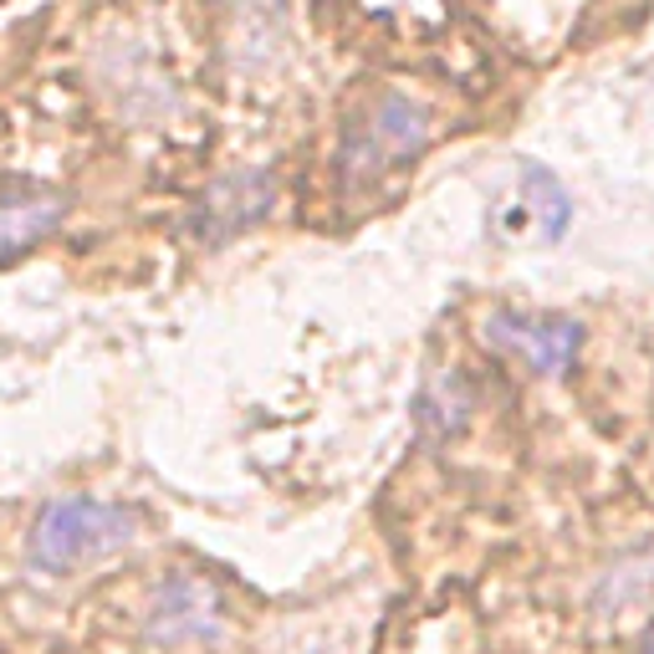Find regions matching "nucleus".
<instances>
[{
	"instance_id": "obj_1",
	"label": "nucleus",
	"mask_w": 654,
	"mask_h": 654,
	"mask_svg": "<svg viewBox=\"0 0 654 654\" xmlns=\"http://www.w3.org/2000/svg\"><path fill=\"white\" fill-rule=\"evenodd\" d=\"M138 538V517L118 502L98 496H57L41 506V517L26 532V568L41 578H72L102 557L123 553Z\"/></svg>"
},
{
	"instance_id": "obj_2",
	"label": "nucleus",
	"mask_w": 654,
	"mask_h": 654,
	"mask_svg": "<svg viewBox=\"0 0 654 654\" xmlns=\"http://www.w3.org/2000/svg\"><path fill=\"white\" fill-rule=\"evenodd\" d=\"M424 144H430V108L404 98V92H384L348 123L343 149H337V169L353 189L379 185L384 174L415 164Z\"/></svg>"
},
{
	"instance_id": "obj_3",
	"label": "nucleus",
	"mask_w": 654,
	"mask_h": 654,
	"mask_svg": "<svg viewBox=\"0 0 654 654\" xmlns=\"http://www.w3.org/2000/svg\"><path fill=\"white\" fill-rule=\"evenodd\" d=\"M496 353L517 358L521 369L542 373V379H563L583 353V328L563 312H527V307H496L481 328Z\"/></svg>"
},
{
	"instance_id": "obj_4",
	"label": "nucleus",
	"mask_w": 654,
	"mask_h": 654,
	"mask_svg": "<svg viewBox=\"0 0 654 654\" xmlns=\"http://www.w3.org/2000/svg\"><path fill=\"white\" fill-rule=\"evenodd\" d=\"M225 629V604H220L215 583H205L195 572H174L153 588L149 608H144V639L153 650H189V644H210Z\"/></svg>"
},
{
	"instance_id": "obj_5",
	"label": "nucleus",
	"mask_w": 654,
	"mask_h": 654,
	"mask_svg": "<svg viewBox=\"0 0 654 654\" xmlns=\"http://www.w3.org/2000/svg\"><path fill=\"white\" fill-rule=\"evenodd\" d=\"M276 205V174L271 169H235L205 189L189 215V235L200 246H231L235 235L256 231Z\"/></svg>"
},
{
	"instance_id": "obj_6",
	"label": "nucleus",
	"mask_w": 654,
	"mask_h": 654,
	"mask_svg": "<svg viewBox=\"0 0 654 654\" xmlns=\"http://www.w3.org/2000/svg\"><path fill=\"white\" fill-rule=\"evenodd\" d=\"M67 215V195L36 180L0 185V261H16L32 246H41Z\"/></svg>"
},
{
	"instance_id": "obj_7",
	"label": "nucleus",
	"mask_w": 654,
	"mask_h": 654,
	"mask_svg": "<svg viewBox=\"0 0 654 654\" xmlns=\"http://www.w3.org/2000/svg\"><path fill=\"white\" fill-rule=\"evenodd\" d=\"M650 593H654V542H644V547H629L624 557H614V568L593 588V608L604 619H619V614L644 604Z\"/></svg>"
},
{
	"instance_id": "obj_8",
	"label": "nucleus",
	"mask_w": 654,
	"mask_h": 654,
	"mask_svg": "<svg viewBox=\"0 0 654 654\" xmlns=\"http://www.w3.org/2000/svg\"><path fill=\"white\" fill-rule=\"evenodd\" d=\"M521 205H527L532 231H538L542 240H557V235L568 231L572 200H568V189L557 185V174H547L542 164H521Z\"/></svg>"
},
{
	"instance_id": "obj_9",
	"label": "nucleus",
	"mask_w": 654,
	"mask_h": 654,
	"mask_svg": "<svg viewBox=\"0 0 654 654\" xmlns=\"http://www.w3.org/2000/svg\"><path fill=\"white\" fill-rule=\"evenodd\" d=\"M466 409H470V394L460 379H440V384L424 388V399H420V430L424 435H455L460 424H466Z\"/></svg>"
},
{
	"instance_id": "obj_10",
	"label": "nucleus",
	"mask_w": 654,
	"mask_h": 654,
	"mask_svg": "<svg viewBox=\"0 0 654 654\" xmlns=\"http://www.w3.org/2000/svg\"><path fill=\"white\" fill-rule=\"evenodd\" d=\"M639 654H654V629L644 634V644H639Z\"/></svg>"
}]
</instances>
